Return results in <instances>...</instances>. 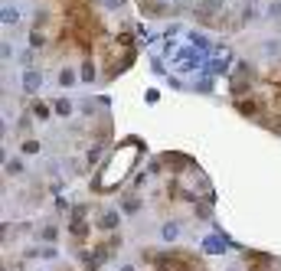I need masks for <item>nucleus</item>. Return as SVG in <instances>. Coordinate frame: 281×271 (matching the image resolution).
<instances>
[{
  "mask_svg": "<svg viewBox=\"0 0 281 271\" xmlns=\"http://www.w3.org/2000/svg\"><path fill=\"white\" fill-rule=\"evenodd\" d=\"M33 118L36 121H46L49 118V105H46V101H36V105H33V111H30Z\"/></svg>",
  "mask_w": 281,
  "mask_h": 271,
  "instance_id": "13",
  "label": "nucleus"
},
{
  "mask_svg": "<svg viewBox=\"0 0 281 271\" xmlns=\"http://www.w3.org/2000/svg\"><path fill=\"white\" fill-rule=\"evenodd\" d=\"M151 69H154V76H163V72H167V69H163V62H161V59H154V65H151Z\"/></svg>",
  "mask_w": 281,
  "mask_h": 271,
  "instance_id": "26",
  "label": "nucleus"
},
{
  "mask_svg": "<svg viewBox=\"0 0 281 271\" xmlns=\"http://www.w3.org/2000/svg\"><path fill=\"white\" fill-rule=\"evenodd\" d=\"M121 271H138V268H134V265H124V268H121Z\"/></svg>",
  "mask_w": 281,
  "mask_h": 271,
  "instance_id": "29",
  "label": "nucleus"
},
{
  "mask_svg": "<svg viewBox=\"0 0 281 271\" xmlns=\"http://www.w3.org/2000/svg\"><path fill=\"white\" fill-rule=\"evenodd\" d=\"M239 111H242V115H255V101H242Z\"/></svg>",
  "mask_w": 281,
  "mask_h": 271,
  "instance_id": "24",
  "label": "nucleus"
},
{
  "mask_svg": "<svg viewBox=\"0 0 281 271\" xmlns=\"http://www.w3.org/2000/svg\"><path fill=\"white\" fill-rule=\"evenodd\" d=\"M53 111H56V115H59V118H69V115L76 111V105H72L69 98H59V101H56V105H53Z\"/></svg>",
  "mask_w": 281,
  "mask_h": 271,
  "instance_id": "9",
  "label": "nucleus"
},
{
  "mask_svg": "<svg viewBox=\"0 0 281 271\" xmlns=\"http://www.w3.org/2000/svg\"><path fill=\"white\" fill-rule=\"evenodd\" d=\"M193 92H200V95H209V92H213V78H209V76L196 78V82H193Z\"/></svg>",
  "mask_w": 281,
  "mask_h": 271,
  "instance_id": "12",
  "label": "nucleus"
},
{
  "mask_svg": "<svg viewBox=\"0 0 281 271\" xmlns=\"http://www.w3.org/2000/svg\"><path fill=\"white\" fill-rule=\"evenodd\" d=\"M206 53H193V49H180V56H177V69L180 72H193V69H200V62H203Z\"/></svg>",
  "mask_w": 281,
  "mask_h": 271,
  "instance_id": "1",
  "label": "nucleus"
},
{
  "mask_svg": "<svg viewBox=\"0 0 281 271\" xmlns=\"http://www.w3.org/2000/svg\"><path fill=\"white\" fill-rule=\"evenodd\" d=\"M85 232H88V226L76 216V219H72V235H85Z\"/></svg>",
  "mask_w": 281,
  "mask_h": 271,
  "instance_id": "17",
  "label": "nucleus"
},
{
  "mask_svg": "<svg viewBox=\"0 0 281 271\" xmlns=\"http://www.w3.org/2000/svg\"><path fill=\"white\" fill-rule=\"evenodd\" d=\"M278 49H281V46H278V39H275V43H265V46H261V53H265V56H275Z\"/></svg>",
  "mask_w": 281,
  "mask_h": 271,
  "instance_id": "22",
  "label": "nucleus"
},
{
  "mask_svg": "<svg viewBox=\"0 0 281 271\" xmlns=\"http://www.w3.org/2000/svg\"><path fill=\"white\" fill-rule=\"evenodd\" d=\"M56 235H59V232H56V226H46V229H43V239H46V242H56Z\"/></svg>",
  "mask_w": 281,
  "mask_h": 271,
  "instance_id": "23",
  "label": "nucleus"
},
{
  "mask_svg": "<svg viewBox=\"0 0 281 271\" xmlns=\"http://www.w3.org/2000/svg\"><path fill=\"white\" fill-rule=\"evenodd\" d=\"M161 239L167 242V245H170V242H177V239H180V222H167V226L161 229Z\"/></svg>",
  "mask_w": 281,
  "mask_h": 271,
  "instance_id": "5",
  "label": "nucleus"
},
{
  "mask_svg": "<svg viewBox=\"0 0 281 271\" xmlns=\"http://www.w3.org/2000/svg\"><path fill=\"white\" fill-rule=\"evenodd\" d=\"M118 222H121V213H115V209L101 213V219H98V226H101V229H115Z\"/></svg>",
  "mask_w": 281,
  "mask_h": 271,
  "instance_id": "8",
  "label": "nucleus"
},
{
  "mask_svg": "<svg viewBox=\"0 0 281 271\" xmlns=\"http://www.w3.org/2000/svg\"><path fill=\"white\" fill-rule=\"evenodd\" d=\"M121 209H124L128 216H134V213L140 209V199H134V196H131V199H124V206H121Z\"/></svg>",
  "mask_w": 281,
  "mask_h": 271,
  "instance_id": "16",
  "label": "nucleus"
},
{
  "mask_svg": "<svg viewBox=\"0 0 281 271\" xmlns=\"http://www.w3.org/2000/svg\"><path fill=\"white\" fill-rule=\"evenodd\" d=\"M203 252H206V255H219V252H226V239H222V235H209V239L203 242Z\"/></svg>",
  "mask_w": 281,
  "mask_h": 271,
  "instance_id": "3",
  "label": "nucleus"
},
{
  "mask_svg": "<svg viewBox=\"0 0 281 271\" xmlns=\"http://www.w3.org/2000/svg\"><path fill=\"white\" fill-rule=\"evenodd\" d=\"M268 17L271 20H281V0H271L268 3Z\"/></svg>",
  "mask_w": 281,
  "mask_h": 271,
  "instance_id": "18",
  "label": "nucleus"
},
{
  "mask_svg": "<svg viewBox=\"0 0 281 271\" xmlns=\"http://www.w3.org/2000/svg\"><path fill=\"white\" fill-rule=\"evenodd\" d=\"M20 62L26 65V69H30V65H33V53H30V49H26V53H20Z\"/></svg>",
  "mask_w": 281,
  "mask_h": 271,
  "instance_id": "25",
  "label": "nucleus"
},
{
  "mask_svg": "<svg viewBox=\"0 0 281 271\" xmlns=\"http://www.w3.org/2000/svg\"><path fill=\"white\" fill-rule=\"evenodd\" d=\"M79 78H82V82H92V78H95V65L85 62L82 69H79Z\"/></svg>",
  "mask_w": 281,
  "mask_h": 271,
  "instance_id": "14",
  "label": "nucleus"
},
{
  "mask_svg": "<svg viewBox=\"0 0 281 271\" xmlns=\"http://www.w3.org/2000/svg\"><path fill=\"white\" fill-rule=\"evenodd\" d=\"M0 17H3V26H17V20H20V10H17L13 3H3V13H0Z\"/></svg>",
  "mask_w": 281,
  "mask_h": 271,
  "instance_id": "7",
  "label": "nucleus"
},
{
  "mask_svg": "<svg viewBox=\"0 0 281 271\" xmlns=\"http://www.w3.org/2000/svg\"><path fill=\"white\" fill-rule=\"evenodd\" d=\"M190 43L200 49V53H209V43H206V36L203 33H196V30H190Z\"/></svg>",
  "mask_w": 281,
  "mask_h": 271,
  "instance_id": "11",
  "label": "nucleus"
},
{
  "mask_svg": "<svg viewBox=\"0 0 281 271\" xmlns=\"http://www.w3.org/2000/svg\"><path fill=\"white\" fill-rule=\"evenodd\" d=\"M43 43H46V36H43L40 30H33V33H30V46L36 49V46H43Z\"/></svg>",
  "mask_w": 281,
  "mask_h": 271,
  "instance_id": "20",
  "label": "nucleus"
},
{
  "mask_svg": "<svg viewBox=\"0 0 281 271\" xmlns=\"http://www.w3.org/2000/svg\"><path fill=\"white\" fill-rule=\"evenodd\" d=\"M121 3H124V0H105V7H108V10H118Z\"/></svg>",
  "mask_w": 281,
  "mask_h": 271,
  "instance_id": "28",
  "label": "nucleus"
},
{
  "mask_svg": "<svg viewBox=\"0 0 281 271\" xmlns=\"http://www.w3.org/2000/svg\"><path fill=\"white\" fill-rule=\"evenodd\" d=\"M20 151H23V154H40V144H36V141H23Z\"/></svg>",
  "mask_w": 281,
  "mask_h": 271,
  "instance_id": "21",
  "label": "nucleus"
},
{
  "mask_svg": "<svg viewBox=\"0 0 281 271\" xmlns=\"http://www.w3.org/2000/svg\"><path fill=\"white\" fill-rule=\"evenodd\" d=\"M3 170H7L10 176H20L23 170H26V167H23V160H20V157H10V160L3 163Z\"/></svg>",
  "mask_w": 281,
  "mask_h": 271,
  "instance_id": "10",
  "label": "nucleus"
},
{
  "mask_svg": "<svg viewBox=\"0 0 281 271\" xmlns=\"http://www.w3.org/2000/svg\"><path fill=\"white\" fill-rule=\"evenodd\" d=\"M144 101H147V105H157V101H161V92H157V88H147V92H144Z\"/></svg>",
  "mask_w": 281,
  "mask_h": 271,
  "instance_id": "19",
  "label": "nucleus"
},
{
  "mask_svg": "<svg viewBox=\"0 0 281 271\" xmlns=\"http://www.w3.org/2000/svg\"><path fill=\"white\" fill-rule=\"evenodd\" d=\"M229 65H232V56H229V53H222L219 59H213L209 72H213V76H226V72H229Z\"/></svg>",
  "mask_w": 281,
  "mask_h": 271,
  "instance_id": "4",
  "label": "nucleus"
},
{
  "mask_svg": "<svg viewBox=\"0 0 281 271\" xmlns=\"http://www.w3.org/2000/svg\"><path fill=\"white\" fill-rule=\"evenodd\" d=\"M79 82V72L76 69H69V65H65L62 72H59V88H72Z\"/></svg>",
  "mask_w": 281,
  "mask_h": 271,
  "instance_id": "6",
  "label": "nucleus"
},
{
  "mask_svg": "<svg viewBox=\"0 0 281 271\" xmlns=\"http://www.w3.org/2000/svg\"><path fill=\"white\" fill-rule=\"evenodd\" d=\"M0 53H3V59H7V62H10V59H13V46L3 43V49H0Z\"/></svg>",
  "mask_w": 281,
  "mask_h": 271,
  "instance_id": "27",
  "label": "nucleus"
},
{
  "mask_svg": "<svg viewBox=\"0 0 281 271\" xmlns=\"http://www.w3.org/2000/svg\"><path fill=\"white\" fill-rule=\"evenodd\" d=\"M222 3H226V0H203V13H216V10H222Z\"/></svg>",
  "mask_w": 281,
  "mask_h": 271,
  "instance_id": "15",
  "label": "nucleus"
},
{
  "mask_svg": "<svg viewBox=\"0 0 281 271\" xmlns=\"http://www.w3.org/2000/svg\"><path fill=\"white\" fill-rule=\"evenodd\" d=\"M20 85H23V92H26V95H36V92L43 88V72L26 69V72H23V78H20Z\"/></svg>",
  "mask_w": 281,
  "mask_h": 271,
  "instance_id": "2",
  "label": "nucleus"
}]
</instances>
